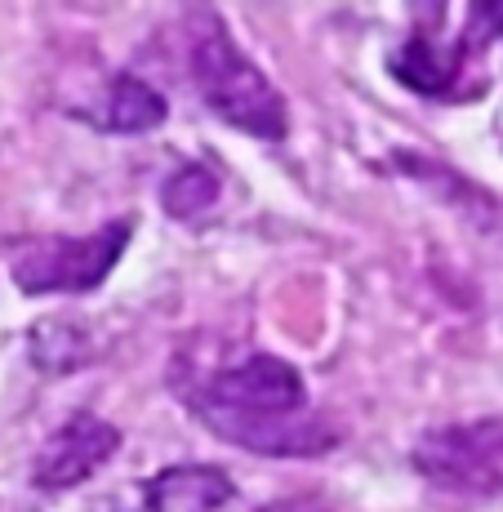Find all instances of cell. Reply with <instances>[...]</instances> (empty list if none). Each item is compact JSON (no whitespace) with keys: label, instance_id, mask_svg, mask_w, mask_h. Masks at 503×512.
<instances>
[{"label":"cell","instance_id":"cell-1","mask_svg":"<svg viewBox=\"0 0 503 512\" xmlns=\"http://www.w3.org/2000/svg\"><path fill=\"white\" fill-rule=\"evenodd\" d=\"M179 397L214 437L254 455L308 459L343 441L330 419L308 410L303 370L276 352H245L232 366L205 374L196 388H179Z\"/></svg>","mask_w":503,"mask_h":512},{"label":"cell","instance_id":"cell-2","mask_svg":"<svg viewBox=\"0 0 503 512\" xmlns=\"http://www.w3.org/2000/svg\"><path fill=\"white\" fill-rule=\"evenodd\" d=\"M192 76L201 90L205 107L219 116L223 125L250 134L263 143H281L290 130V112H285L281 90L268 81L259 63L232 41L223 27L205 32L192 45Z\"/></svg>","mask_w":503,"mask_h":512},{"label":"cell","instance_id":"cell-3","mask_svg":"<svg viewBox=\"0 0 503 512\" xmlns=\"http://www.w3.org/2000/svg\"><path fill=\"white\" fill-rule=\"evenodd\" d=\"M134 236L130 219L103 223L90 236H41L14 250L9 272L23 294H94L121 263Z\"/></svg>","mask_w":503,"mask_h":512},{"label":"cell","instance_id":"cell-4","mask_svg":"<svg viewBox=\"0 0 503 512\" xmlns=\"http://www.w3.org/2000/svg\"><path fill=\"white\" fill-rule=\"evenodd\" d=\"M414 468L441 490L459 495H499L503 490V415L446 423L419 437Z\"/></svg>","mask_w":503,"mask_h":512},{"label":"cell","instance_id":"cell-5","mask_svg":"<svg viewBox=\"0 0 503 512\" xmlns=\"http://www.w3.org/2000/svg\"><path fill=\"white\" fill-rule=\"evenodd\" d=\"M116 450H121V428L90 415V410H81V415H72L67 423H58L45 446L36 450L32 486L49 490V495L54 490H72L81 481H90Z\"/></svg>","mask_w":503,"mask_h":512},{"label":"cell","instance_id":"cell-6","mask_svg":"<svg viewBox=\"0 0 503 512\" xmlns=\"http://www.w3.org/2000/svg\"><path fill=\"white\" fill-rule=\"evenodd\" d=\"M236 486L223 468L210 464H179L156 472L143 486V512H219L232 504Z\"/></svg>","mask_w":503,"mask_h":512},{"label":"cell","instance_id":"cell-7","mask_svg":"<svg viewBox=\"0 0 503 512\" xmlns=\"http://www.w3.org/2000/svg\"><path fill=\"white\" fill-rule=\"evenodd\" d=\"M463 58H468V45H437L428 32H414L401 54H392V76H397L406 90L423 94V98H446L455 90L459 72H463Z\"/></svg>","mask_w":503,"mask_h":512},{"label":"cell","instance_id":"cell-8","mask_svg":"<svg viewBox=\"0 0 503 512\" xmlns=\"http://www.w3.org/2000/svg\"><path fill=\"white\" fill-rule=\"evenodd\" d=\"M165 116H170V103H165L161 90H152L138 76H116L103 112H98V125L112 134H147V130H161Z\"/></svg>","mask_w":503,"mask_h":512},{"label":"cell","instance_id":"cell-9","mask_svg":"<svg viewBox=\"0 0 503 512\" xmlns=\"http://www.w3.org/2000/svg\"><path fill=\"white\" fill-rule=\"evenodd\" d=\"M219 174L210 170V165H179V170L170 174V179L161 183V210L170 214V219H201L205 210H214L219 205Z\"/></svg>","mask_w":503,"mask_h":512},{"label":"cell","instance_id":"cell-10","mask_svg":"<svg viewBox=\"0 0 503 512\" xmlns=\"http://www.w3.org/2000/svg\"><path fill=\"white\" fill-rule=\"evenodd\" d=\"M27 343H32V361L49 374L76 370L94 357L90 343H85V334L76 326H67V321H45V326H36L32 334H27Z\"/></svg>","mask_w":503,"mask_h":512},{"label":"cell","instance_id":"cell-11","mask_svg":"<svg viewBox=\"0 0 503 512\" xmlns=\"http://www.w3.org/2000/svg\"><path fill=\"white\" fill-rule=\"evenodd\" d=\"M259 512H330L321 499H276V504L259 508Z\"/></svg>","mask_w":503,"mask_h":512}]
</instances>
